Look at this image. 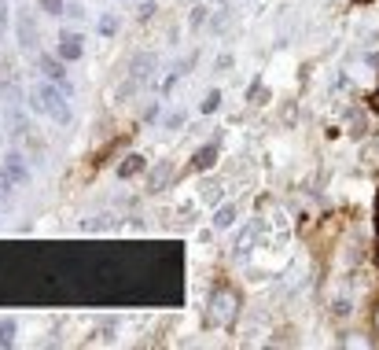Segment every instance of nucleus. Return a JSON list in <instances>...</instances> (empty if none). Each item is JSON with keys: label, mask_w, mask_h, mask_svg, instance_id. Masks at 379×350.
<instances>
[{"label": "nucleus", "mask_w": 379, "mask_h": 350, "mask_svg": "<svg viewBox=\"0 0 379 350\" xmlns=\"http://www.w3.org/2000/svg\"><path fill=\"white\" fill-rule=\"evenodd\" d=\"M26 103H30L33 114H48V119L59 122V125H70V119H74V111L67 103V93H63V85L52 82V77L33 82L30 93H26Z\"/></svg>", "instance_id": "f257e3e1"}, {"label": "nucleus", "mask_w": 379, "mask_h": 350, "mask_svg": "<svg viewBox=\"0 0 379 350\" xmlns=\"http://www.w3.org/2000/svg\"><path fill=\"white\" fill-rule=\"evenodd\" d=\"M240 314H243V295L229 284H217L210 291V303H206V325L221 332H236Z\"/></svg>", "instance_id": "f03ea898"}, {"label": "nucleus", "mask_w": 379, "mask_h": 350, "mask_svg": "<svg viewBox=\"0 0 379 350\" xmlns=\"http://www.w3.org/2000/svg\"><path fill=\"white\" fill-rule=\"evenodd\" d=\"M33 67L41 70L45 77H52V82H59L63 85V93H74V85L67 82V59H59V56H48V52H37L33 56Z\"/></svg>", "instance_id": "7ed1b4c3"}, {"label": "nucleus", "mask_w": 379, "mask_h": 350, "mask_svg": "<svg viewBox=\"0 0 379 350\" xmlns=\"http://www.w3.org/2000/svg\"><path fill=\"white\" fill-rule=\"evenodd\" d=\"M15 33H19V48L26 52V56H37V19H33V11L30 8H19V15H15Z\"/></svg>", "instance_id": "20e7f679"}, {"label": "nucleus", "mask_w": 379, "mask_h": 350, "mask_svg": "<svg viewBox=\"0 0 379 350\" xmlns=\"http://www.w3.org/2000/svg\"><path fill=\"white\" fill-rule=\"evenodd\" d=\"M4 133L11 140H26V137H30V119H26L22 103H4Z\"/></svg>", "instance_id": "39448f33"}, {"label": "nucleus", "mask_w": 379, "mask_h": 350, "mask_svg": "<svg viewBox=\"0 0 379 350\" xmlns=\"http://www.w3.org/2000/svg\"><path fill=\"white\" fill-rule=\"evenodd\" d=\"M155 70H159V56H155V52H137V56L129 59V77H137L140 85H148L155 77Z\"/></svg>", "instance_id": "423d86ee"}, {"label": "nucleus", "mask_w": 379, "mask_h": 350, "mask_svg": "<svg viewBox=\"0 0 379 350\" xmlns=\"http://www.w3.org/2000/svg\"><path fill=\"white\" fill-rule=\"evenodd\" d=\"M56 56L67 59V63H77V59L85 56V37L74 33V30H63L59 33V45H56Z\"/></svg>", "instance_id": "0eeeda50"}, {"label": "nucleus", "mask_w": 379, "mask_h": 350, "mask_svg": "<svg viewBox=\"0 0 379 350\" xmlns=\"http://www.w3.org/2000/svg\"><path fill=\"white\" fill-rule=\"evenodd\" d=\"M173 177H177L173 162H159V166L148 174V188H151V192H166L169 185H173Z\"/></svg>", "instance_id": "6e6552de"}, {"label": "nucleus", "mask_w": 379, "mask_h": 350, "mask_svg": "<svg viewBox=\"0 0 379 350\" xmlns=\"http://www.w3.org/2000/svg\"><path fill=\"white\" fill-rule=\"evenodd\" d=\"M214 162H217V144H203L199 151L192 155L188 170L192 174H206V170H214Z\"/></svg>", "instance_id": "1a4fd4ad"}, {"label": "nucleus", "mask_w": 379, "mask_h": 350, "mask_svg": "<svg viewBox=\"0 0 379 350\" xmlns=\"http://www.w3.org/2000/svg\"><path fill=\"white\" fill-rule=\"evenodd\" d=\"M0 96H4V103H22L26 93H22V82L15 70H8L4 77H0Z\"/></svg>", "instance_id": "9d476101"}, {"label": "nucleus", "mask_w": 379, "mask_h": 350, "mask_svg": "<svg viewBox=\"0 0 379 350\" xmlns=\"http://www.w3.org/2000/svg\"><path fill=\"white\" fill-rule=\"evenodd\" d=\"M4 170H8L11 177H15L19 185H26V181H30V170H26V159H22L19 151H8V155H4Z\"/></svg>", "instance_id": "9b49d317"}, {"label": "nucleus", "mask_w": 379, "mask_h": 350, "mask_svg": "<svg viewBox=\"0 0 379 350\" xmlns=\"http://www.w3.org/2000/svg\"><path fill=\"white\" fill-rule=\"evenodd\" d=\"M144 170H148V159H144V155H137V151L125 155V159L118 162V177H125V181L137 177V174H144Z\"/></svg>", "instance_id": "f8f14e48"}, {"label": "nucleus", "mask_w": 379, "mask_h": 350, "mask_svg": "<svg viewBox=\"0 0 379 350\" xmlns=\"http://www.w3.org/2000/svg\"><path fill=\"white\" fill-rule=\"evenodd\" d=\"M236 214H240V211H236L232 203H221L210 222H214V229H232V225H236Z\"/></svg>", "instance_id": "ddd939ff"}, {"label": "nucleus", "mask_w": 379, "mask_h": 350, "mask_svg": "<svg viewBox=\"0 0 379 350\" xmlns=\"http://www.w3.org/2000/svg\"><path fill=\"white\" fill-rule=\"evenodd\" d=\"M221 196H225L221 181H206V185H203V192H199V199H203L206 206H217V203H221Z\"/></svg>", "instance_id": "4468645a"}, {"label": "nucleus", "mask_w": 379, "mask_h": 350, "mask_svg": "<svg viewBox=\"0 0 379 350\" xmlns=\"http://www.w3.org/2000/svg\"><path fill=\"white\" fill-rule=\"evenodd\" d=\"M15 332H19L15 317H0V347H15Z\"/></svg>", "instance_id": "2eb2a0df"}, {"label": "nucleus", "mask_w": 379, "mask_h": 350, "mask_svg": "<svg viewBox=\"0 0 379 350\" xmlns=\"http://www.w3.org/2000/svg\"><path fill=\"white\" fill-rule=\"evenodd\" d=\"M15 185H19L15 177H11L8 170H0V203H8V199H11V192H15Z\"/></svg>", "instance_id": "dca6fc26"}, {"label": "nucleus", "mask_w": 379, "mask_h": 350, "mask_svg": "<svg viewBox=\"0 0 379 350\" xmlns=\"http://www.w3.org/2000/svg\"><path fill=\"white\" fill-rule=\"evenodd\" d=\"M247 100H251L254 107H261V103L269 100V89H265V82H261V77H258V82L251 85V93H247Z\"/></svg>", "instance_id": "f3484780"}, {"label": "nucleus", "mask_w": 379, "mask_h": 350, "mask_svg": "<svg viewBox=\"0 0 379 350\" xmlns=\"http://www.w3.org/2000/svg\"><path fill=\"white\" fill-rule=\"evenodd\" d=\"M96 30H100V37H114V33H118V19H114V15H103V19L96 22Z\"/></svg>", "instance_id": "a211bd4d"}, {"label": "nucleus", "mask_w": 379, "mask_h": 350, "mask_svg": "<svg viewBox=\"0 0 379 350\" xmlns=\"http://www.w3.org/2000/svg\"><path fill=\"white\" fill-rule=\"evenodd\" d=\"M137 89H140V82H137V77H129V82L118 85V93H114V96H118V100H129V96H137Z\"/></svg>", "instance_id": "6ab92c4d"}, {"label": "nucleus", "mask_w": 379, "mask_h": 350, "mask_svg": "<svg viewBox=\"0 0 379 350\" xmlns=\"http://www.w3.org/2000/svg\"><path fill=\"white\" fill-rule=\"evenodd\" d=\"M221 107V93L217 89H210V93H206V100H203V114H214Z\"/></svg>", "instance_id": "aec40b11"}, {"label": "nucleus", "mask_w": 379, "mask_h": 350, "mask_svg": "<svg viewBox=\"0 0 379 350\" xmlns=\"http://www.w3.org/2000/svg\"><path fill=\"white\" fill-rule=\"evenodd\" d=\"M63 8H67V0H41V11L48 15H63Z\"/></svg>", "instance_id": "412c9836"}, {"label": "nucleus", "mask_w": 379, "mask_h": 350, "mask_svg": "<svg viewBox=\"0 0 379 350\" xmlns=\"http://www.w3.org/2000/svg\"><path fill=\"white\" fill-rule=\"evenodd\" d=\"M155 11H159V8H155V0H144L140 11H137V19H140V22H148V19L155 15Z\"/></svg>", "instance_id": "4be33fe9"}, {"label": "nucleus", "mask_w": 379, "mask_h": 350, "mask_svg": "<svg viewBox=\"0 0 379 350\" xmlns=\"http://www.w3.org/2000/svg\"><path fill=\"white\" fill-rule=\"evenodd\" d=\"M8 37V0H0V45Z\"/></svg>", "instance_id": "5701e85b"}, {"label": "nucleus", "mask_w": 379, "mask_h": 350, "mask_svg": "<svg viewBox=\"0 0 379 350\" xmlns=\"http://www.w3.org/2000/svg\"><path fill=\"white\" fill-rule=\"evenodd\" d=\"M63 11H67L70 19H85V8L77 4V0H67V8H63Z\"/></svg>", "instance_id": "b1692460"}, {"label": "nucleus", "mask_w": 379, "mask_h": 350, "mask_svg": "<svg viewBox=\"0 0 379 350\" xmlns=\"http://www.w3.org/2000/svg\"><path fill=\"white\" fill-rule=\"evenodd\" d=\"M180 122H185V114H180V111H177V114H169V119H166V125H169V129H177Z\"/></svg>", "instance_id": "393cba45"}, {"label": "nucleus", "mask_w": 379, "mask_h": 350, "mask_svg": "<svg viewBox=\"0 0 379 350\" xmlns=\"http://www.w3.org/2000/svg\"><path fill=\"white\" fill-rule=\"evenodd\" d=\"M369 103H372V111H376V114H379V85H376V89H372V96H369Z\"/></svg>", "instance_id": "a878e982"}, {"label": "nucleus", "mask_w": 379, "mask_h": 350, "mask_svg": "<svg viewBox=\"0 0 379 350\" xmlns=\"http://www.w3.org/2000/svg\"><path fill=\"white\" fill-rule=\"evenodd\" d=\"M206 19V8H195V15H192V26H199Z\"/></svg>", "instance_id": "bb28decb"}, {"label": "nucleus", "mask_w": 379, "mask_h": 350, "mask_svg": "<svg viewBox=\"0 0 379 350\" xmlns=\"http://www.w3.org/2000/svg\"><path fill=\"white\" fill-rule=\"evenodd\" d=\"M372 332H376V335H379V306H376V310H372Z\"/></svg>", "instance_id": "cd10ccee"}, {"label": "nucleus", "mask_w": 379, "mask_h": 350, "mask_svg": "<svg viewBox=\"0 0 379 350\" xmlns=\"http://www.w3.org/2000/svg\"><path fill=\"white\" fill-rule=\"evenodd\" d=\"M376 229H379V211H376Z\"/></svg>", "instance_id": "c85d7f7f"}]
</instances>
